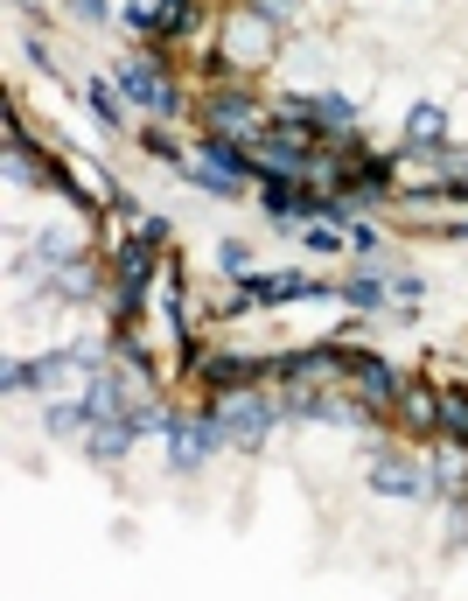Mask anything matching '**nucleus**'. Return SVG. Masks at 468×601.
Returning a JSON list of instances; mask_svg holds the SVG:
<instances>
[{"mask_svg": "<svg viewBox=\"0 0 468 601\" xmlns=\"http://www.w3.org/2000/svg\"><path fill=\"white\" fill-rule=\"evenodd\" d=\"M126 99H140V105H154V112H161L168 105V91H161V77H154V70H126Z\"/></svg>", "mask_w": 468, "mask_h": 601, "instance_id": "obj_1", "label": "nucleus"}]
</instances>
